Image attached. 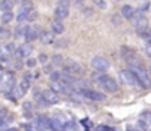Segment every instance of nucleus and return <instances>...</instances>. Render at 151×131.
Masks as SVG:
<instances>
[{"label":"nucleus","instance_id":"obj_1","mask_svg":"<svg viewBox=\"0 0 151 131\" xmlns=\"http://www.w3.org/2000/svg\"><path fill=\"white\" fill-rule=\"evenodd\" d=\"M93 80L96 81V84L104 88L105 91H110V93H114V91H117L119 88V84L116 83L114 78H111L110 75H105V74H101V75H93Z\"/></svg>","mask_w":151,"mask_h":131},{"label":"nucleus","instance_id":"obj_2","mask_svg":"<svg viewBox=\"0 0 151 131\" xmlns=\"http://www.w3.org/2000/svg\"><path fill=\"white\" fill-rule=\"evenodd\" d=\"M14 87H15V77H14V72L10 71H3L2 72V81H0V90L3 93H10L14 91Z\"/></svg>","mask_w":151,"mask_h":131},{"label":"nucleus","instance_id":"obj_3","mask_svg":"<svg viewBox=\"0 0 151 131\" xmlns=\"http://www.w3.org/2000/svg\"><path fill=\"white\" fill-rule=\"evenodd\" d=\"M130 69L136 74L138 80H139V83H141L142 87H145V88H150V87H151L150 75H148V72L145 71V68H144V65H142V63H139V65H132Z\"/></svg>","mask_w":151,"mask_h":131},{"label":"nucleus","instance_id":"obj_4","mask_svg":"<svg viewBox=\"0 0 151 131\" xmlns=\"http://www.w3.org/2000/svg\"><path fill=\"white\" fill-rule=\"evenodd\" d=\"M120 52H121V58H123L126 62H128L130 67H132V65H139V63H142L141 59H139V56L136 55V52L132 50L130 47L121 46V47H120Z\"/></svg>","mask_w":151,"mask_h":131},{"label":"nucleus","instance_id":"obj_5","mask_svg":"<svg viewBox=\"0 0 151 131\" xmlns=\"http://www.w3.org/2000/svg\"><path fill=\"white\" fill-rule=\"evenodd\" d=\"M119 78L121 80V83L126 84V86H132L133 87V86L141 84L139 80H138V77H136V74L132 69H123V71H120L119 72Z\"/></svg>","mask_w":151,"mask_h":131},{"label":"nucleus","instance_id":"obj_6","mask_svg":"<svg viewBox=\"0 0 151 131\" xmlns=\"http://www.w3.org/2000/svg\"><path fill=\"white\" fill-rule=\"evenodd\" d=\"M91 63H92V68H93L95 71H98V72H105V71H108L110 67H111L110 60H108L107 58H104V56H95Z\"/></svg>","mask_w":151,"mask_h":131},{"label":"nucleus","instance_id":"obj_7","mask_svg":"<svg viewBox=\"0 0 151 131\" xmlns=\"http://www.w3.org/2000/svg\"><path fill=\"white\" fill-rule=\"evenodd\" d=\"M64 71L65 72H70V74H74V75H79L83 72V67L79 63V62H76L73 59H67L64 62Z\"/></svg>","mask_w":151,"mask_h":131},{"label":"nucleus","instance_id":"obj_8","mask_svg":"<svg viewBox=\"0 0 151 131\" xmlns=\"http://www.w3.org/2000/svg\"><path fill=\"white\" fill-rule=\"evenodd\" d=\"M82 94L84 97H87L89 100H93V102H101V100H105V94L104 93H99V91H95V90H89V88H82Z\"/></svg>","mask_w":151,"mask_h":131},{"label":"nucleus","instance_id":"obj_9","mask_svg":"<svg viewBox=\"0 0 151 131\" xmlns=\"http://www.w3.org/2000/svg\"><path fill=\"white\" fill-rule=\"evenodd\" d=\"M31 52H33V46L30 44V43H25V44H21L18 49H16V52H15V58L16 59H24V58H28L30 55H31Z\"/></svg>","mask_w":151,"mask_h":131},{"label":"nucleus","instance_id":"obj_10","mask_svg":"<svg viewBox=\"0 0 151 131\" xmlns=\"http://www.w3.org/2000/svg\"><path fill=\"white\" fill-rule=\"evenodd\" d=\"M42 33L43 31L40 30V27H37V25H31V27H28L27 35H25V40H27L28 43L30 41H34V40H37V38H40Z\"/></svg>","mask_w":151,"mask_h":131},{"label":"nucleus","instance_id":"obj_11","mask_svg":"<svg viewBox=\"0 0 151 131\" xmlns=\"http://www.w3.org/2000/svg\"><path fill=\"white\" fill-rule=\"evenodd\" d=\"M43 99L49 103V105H55L59 102V96H58V91H55L54 88H47L43 91Z\"/></svg>","mask_w":151,"mask_h":131},{"label":"nucleus","instance_id":"obj_12","mask_svg":"<svg viewBox=\"0 0 151 131\" xmlns=\"http://www.w3.org/2000/svg\"><path fill=\"white\" fill-rule=\"evenodd\" d=\"M36 125H37V128H39L40 131H47L49 128H52V127H50V119H47V118H45V116L37 118Z\"/></svg>","mask_w":151,"mask_h":131},{"label":"nucleus","instance_id":"obj_13","mask_svg":"<svg viewBox=\"0 0 151 131\" xmlns=\"http://www.w3.org/2000/svg\"><path fill=\"white\" fill-rule=\"evenodd\" d=\"M50 28H52V31L55 34H62V33L65 31V27H64V24L61 22V19L52 21V24H50Z\"/></svg>","mask_w":151,"mask_h":131},{"label":"nucleus","instance_id":"obj_14","mask_svg":"<svg viewBox=\"0 0 151 131\" xmlns=\"http://www.w3.org/2000/svg\"><path fill=\"white\" fill-rule=\"evenodd\" d=\"M50 127H52L54 131H65V124L59 121L58 118H54V119H50Z\"/></svg>","mask_w":151,"mask_h":131},{"label":"nucleus","instance_id":"obj_15","mask_svg":"<svg viewBox=\"0 0 151 131\" xmlns=\"http://www.w3.org/2000/svg\"><path fill=\"white\" fill-rule=\"evenodd\" d=\"M54 31L52 33H47V31H43L42 35H40V41L42 44H50V43H54Z\"/></svg>","mask_w":151,"mask_h":131},{"label":"nucleus","instance_id":"obj_16","mask_svg":"<svg viewBox=\"0 0 151 131\" xmlns=\"http://www.w3.org/2000/svg\"><path fill=\"white\" fill-rule=\"evenodd\" d=\"M135 14H136L135 9H133L132 6H129V5H126V6H123V7H121V15H123L126 19H132Z\"/></svg>","mask_w":151,"mask_h":131},{"label":"nucleus","instance_id":"obj_17","mask_svg":"<svg viewBox=\"0 0 151 131\" xmlns=\"http://www.w3.org/2000/svg\"><path fill=\"white\" fill-rule=\"evenodd\" d=\"M70 7H56V10H55V16H56V19H65L67 16H68V10Z\"/></svg>","mask_w":151,"mask_h":131},{"label":"nucleus","instance_id":"obj_18","mask_svg":"<svg viewBox=\"0 0 151 131\" xmlns=\"http://www.w3.org/2000/svg\"><path fill=\"white\" fill-rule=\"evenodd\" d=\"M27 31H28V27H25V25H22V24H18V27L15 30V35L18 38H22V37L27 35Z\"/></svg>","mask_w":151,"mask_h":131},{"label":"nucleus","instance_id":"obj_19","mask_svg":"<svg viewBox=\"0 0 151 131\" xmlns=\"http://www.w3.org/2000/svg\"><path fill=\"white\" fill-rule=\"evenodd\" d=\"M0 9H2V12H12V9H14L12 0H2L0 2Z\"/></svg>","mask_w":151,"mask_h":131},{"label":"nucleus","instance_id":"obj_20","mask_svg":"<svg viewBox=\"0 0 151 131\" xmlns=\"http://www.w3.org/2000/svg\"><path fill=\"white\" fill-rule=\"evenodd\" d=\"M16 49L18 47H16L15 43H8V44L3 46V52H5V53H8V55H15Z\"/></svg>","mask_w":151,"mask_h":131},{"label":"nucleus","instance_id":"obj_21","mask_svg":"<svg viewBox=\"0 0 151 131\" xmlns=\"http://www.w3.org/2000/svg\"><path fill=\"white\" fill-rule=\"evenodd\" d=\"M148 122L147 121H144V119H139L136 124H135V130L136 131H148Z\"/></svg>","mask_w":151,"mask_h":131},{"label":"nucleus","instance_id":"obj_22","mask_svg":"<svg viewBox=\"0 0 151 131\" xmlns=\"http://www.w3.org/2000/svg\"><path fill=\"white\" fill-rule=\"evenodd\" d=\"M12 19H14V14H12V12H3V15H2V24L3 25L12 22Z\"/></svg>","mask_w":151,"mask_h":131},{"label":"nucleus","instance_id":"obj_23","mask_svg":"<svg viewBox=\"0 0 151 131\" xmlns=\"http://www.w3.org/2000/svg\"><path fill=\"white\" fill-rule=\"evenodd\" d=\"M24 21H28V10L21 9L19 15H18V18H16V22H18V24H22Z\"/></svg>","mask_w":151,"mask_h":131},{"label":"nucleus","instance_id":"obj_24","mask_svg":"<svg viewBox=\"0 0 151 131\" xmlns=\"http://www.w3.org/2000/svg\"><path fill=\"white\" fill-rule=\"evenodd\" d=\"M67 44H68V40L62 38V40H56V41L54 43V47H55V49H64V47H67Z\"/></svg>","mask_w":151,"mask_h":131},{"label":"nucleus","instance_id":"obj_25","mask_svg":"<svg viewBox=\"0 0 151 131\" xmlns=\"http://www.w3.org/2000/svg\"><path fill=\"white\" fill-rule=\"evenodd\" d=\"M52 63H54V65L64 63V58H62L61 55H54V56H52Z\"/></svg>","mask_w":151,"mask_h":131},{"label":"nucleus","instance_id":"obj_26","mask_svg":"<svg viewBox=\"0 0 151 131\" xmlns=\"http://www.w3.org/2000/svg\"><path fill=\"white\" fill-rule=\"evenodd\" d=\"M9 37H10V31L9 30H6V28L0 30V38H2V40H6V38H9Z\"/></svg>","mask_w":151,"mask_h":131},{"label":"nucleus","instance_id":"obj_27","mask_svg":"<svg viewBox=\"0 0 151 131\" xmlns=\"http://www.w3.org/2000/svg\"><path fill=\"white\" fill-rule=\"evenodd\" d=\"M61 78H62V74L58 72V71H54L52 74H50V80H52V81H59Z\"/></svg>","mask_w":151,"mask_h":131},{"label":"nucleus","instance_id":"obj_28","mask_svg":"<svg viewBox=\"0 0 151 131\" xmlns=\"http://www.w3.org/2000/svg\"><path fill=\"white\" fill-rule=\"evenodd\" d=\"M142 52L148 56V58H151V44L150 43H147V44H144L142 46Z\"/></svg>","mask_w":151,"mask_h":131},{"label":"nucleus","instance_id":"obj_29","mask_svg":"<svg viewBox=\"0 0 151 131\" xmlns=\"http://www.w3.org/2000/svg\"><path fill=\"white\" fill-rule=\"evenodd\" d=\"M142 119H144V121H147L148 124H151V112H150V111L142 112Z\"/></svg>","mask_w":151,"mask_h":131},{"label":"nucleus","instance_id":"obj_30","mask_svg":"<svg viewBox=\"0 0 151 131\" xmlns=\"http://www.w3.org/2000/svg\"><path fill=\"white\" fill-rule=\"evenodd\" d=\"M21 5H22V9H24V10H31V9H33V3L30 2V0H25V2L21 3Z\"/></svg>","mask_w":151,"mask_h":131},{"label":"nucleus","instance_id":"obj_31","mask_svg":"<svg viewBox=\"0 0 151 131\" xmlns=\"http://www.w3.org/2000/svg\"><path fill=\"white\" fill-rule=\"evenodd\" d=\"M65 130L67 131H77V125H76L74 122H67L65 124Z\"/></svg>","mask_w":151,"mask_h":131},{"label":"nucleus","instance_id":"obj_32","mask_svg":"<svg viewBox=\"0 0 151 131\" xmlns=\"http://www.w3.org/2000/svg\"><path fill=\"white\" fill-rule=\"evenodd\" d=\"M56 6L58 7H70V2H68V0H58Z\"/></svg>","mask_w":151,"mask_h":131},{"label":"nucleus","instance_id":"obj_33","mask_svg":"<svg viewBox=\"0 0 151 131\" xmlns=\"http://www.w3.org/2000/svg\"><path fill=\"white\" fill-rule=\"evenodd\" d=\"M22 109H24L25 112H31V111H33V105H31L30 102H24V105H22Z\"/></svg>","mask_w":151,"mask_h":131},{"label":"nucleus","instance_id":"obj_34","mask_svg":"<svg viewBox=\"0 0 151 131\" xmlns=\"http://www.w3.org/2000/svg\"><path fill=\"white\" fill-rule=\"evenodd\" d=\"M36 18H37V12H36V9L28 10V21H34Z\"/></svg>","mask_w":151,"mask_h":131},{"label":"nucleus","instance_id":"obj_35","mask_svg":"<svg viewBox=\"0 0 151 131\" xmlns=\"http://www.w3.org/2000/svg\"><path fill=\"white\" fill-rule=\"evenodd\" d=\"M21 88H22L24 91H27V90L30 88V81H28V80H22V83H21Z\"/></svg>","mask_w":151,"mask_h":131},{"label":"nucleus","instance_id":"obj_36","mask_svg":"<svg viewBox=\"0 0 151 131\" xmlns=\"http://www.w3.org/2000/svg\"><path fill=\"white\" fill-rule=\"evenodd\" d=\"M52 68H54V63H52V65H45V68H43V71H45L46 74H49V75H50V74H52V72H54V69H52Z\"/></svg>","mask_w":151,"mask_h":131},{"label":"nucleus","instance_id":"obj_37","mask_svg":"<svg viewBox=\"0 0 151 131\" xmlns=\"http://www.w3.org/2000/svg\"><path fill=\"white\" fill-rule=\"evenodd\" d=\"M33 96H34L36 99H40V97L43 96V93H40L39 88H34V90H33Z\"/></svg>","mask_w":151,"mask_h":131},{"label":"nucleus","instance_id":"obj_38","mask_svg":"<svg viewBox=\"0 0 151 131\" xmlns=\"http://www.w3.org/2000/svg\"><path fill=\"white\" fill-rule=\"evenodd\" d=\"M14 67H15V69H22V62H21V59H18V60H15L14 62Z\"/></svg>","mask_w":151,"mask_h":131},{"label":"nucleus","instance_id":"obj_39","mask_svg":"<svg viewBox=\"0 0 151 131\" xmlns=\"http://www.w3.org/2000/svg\"><path fill=\"white\" fill-rule=\"evenodd\" d=\"M96 131H114V130L110 128V127H105V125H99V127L96 128Z\"/></svg>","mask_w":151,"mask_h":131},{"label":"nucleus","instance_id":"obj_40","mask_svg":"<svg viewBox=\"0 0 151 131\" xmlns=\"http://www.w3.org/2000/svg\"><path fill=\"white\" fill-rule=\"evenodd\" d=\"M39 60H40L42 63H46V62H47V55H45V53H42V55L39 56Z\"/></svg>","mask_w":151,"mask_h":131},{"label":"nucleus","instance_id":"obj_41","mask_svg":"<svg viewBox=\"0 0 151 131\" xmlns=\"http://www.w3.org/2000/svg\"><path fill=\"white\" fill-rule=\"evenodd\" d=\"M113 21H114V24H116V25H117V24L120 25V22H121V18H120V16H117V15H114V16H113Z\"/></svg>","mask_w":151,"mask_h":131},{"label":"nucleus","instance_id":"obj_42","mask_svg":"<svg viewBox=\"0 0 151 131\" xmlns=\"http://www.w3.org/2000/svg\"><path fill=\"white\" fill-rule=\"evenodd\" d=\"M34 65H36V60H34V59H28V60H27V67L31 68V67H34Z\"/></svg>","mask_w":151,"mask_h":131},{"label":"nucleus","instance_id":"obj_43","mask_svg":"<svg viewBox=\"0 0 151 131\" xmlns=\"http://www.w3.org/2000/svg\"><path fill=\"white\" fill-rule=\"evenodd\" d=\"M30 78H31V74H30V72H25V74H24V80H28V81H30Z\"/></svg>","mask_w":151,"mask_h":131},{"label":"nucleus","instance_id":"obj_44","mask_svg":"<svg viewBox=\"0 0 151 131\" xmlns=\"http://www.w3.org/2000/svg\"><path fill=\"white\" fill-rule=\"evenodd\" d=\"M98 5H99L101 7H102V9H105V7H107V5H105V3L102 2V0H98Z\"/></svg>","mask_w":151,"mask_h":131},{"label":"nucleus","instance_id":"obj_45","mask_svg":"<svg viewBox=\"0 0 151 131\" xmlns=\"http://www.w3.org/2000/svg\"><path fill=\"white\" fill-rule=\"evenodd\" d=\"M14 2H16V3H24L25 0H14Z\"/></svg>","mask_w":151,"mask_h":131},{"label":"nucleus","instance_id":"obj_46","mask_svg":"<svg viewBox=\"0 0 151 131\" xmlns=\"http://www.w3.org/2000/svg\"><path fill=\"white\" fill-rule=\"evenodd\" d=\"M3 131H16L15 128H9V130H3Z\"/></svg>","mask_w":151,"mask_h":131},{"label":"nucleus","instance_id":"obj_47","mask_svg":"<svg viewBox=\"0 0 151 131\" xmlns=\"http://www.w3.org/2000/svg\"><path fill=\"white\" fill-rule=\"evenodd\" d=\"M76 2H77V3H83V2H84V0H76Z\"/></svg>","mask_w":151,"mask_h":131},{"label":"nucleus","instance_id":"obj_48","mask_svg":"<svg viewBox=\"0 0 151 131\" xmlns=\"http://www.w3.org/2000/svg\"><path fill=\"white\" fill-rule=\"evenodd\" d=\"M128 131H136V130H128Z\"/></svg>","mask_w":151,"mask_h":131},{"label":"nucleus","instance_id":"obj_49","mask_svg":"<svg viewBox=\"0 0 151 131\" xmlns=\"http://www.w3.org/2000/svg\"><path fill=\"white\" fill-rule=\"evenodd\" d=\"M150 74H151V67H150Z\"/></svg>","mask_w":151,"mask_h":131},{"label":"nucleus","instance_id":"obj_50","mask_svg":"<svg viewBox=\"0 0 151 131\" xmlns=\"http://www.w3.org/2000/svg\"><path fill=\"white\" fill-rule=\"evenodd\" d=\"M148 43H150V44H151V40H150V41H148Z\"/></svg>","mask_w":151,"mask_h":131}]
</instances>
